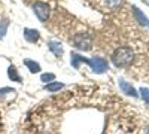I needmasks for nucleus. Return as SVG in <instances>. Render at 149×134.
I'll list each match as a JSON object with an SVG mask.
<instances>
[{"label": "nucleus", "instance_id": "7", "mask_svg": "<svg viewBox=\"0 0 149 134\" xmlns=\"http://www.w3.org/2000/svg\"><path fill=\"white\" fill-rule=\"evenodd\" d=\"M48 49L51 51L55 57H61L63 55V45H61L60 42H57V40H49L48 42Z\"/></svg>", "mask_w": 149, "mask_h": 134}, {"label": "nucleus", "instance_id": "2", "mask_svg": "<svg viewBox=\"0 0 149 134\" xmlns=\"http://www.w3.org/2000/svg\"><path fill=\"white\" fill-rule=\"evenodd\" d=\"M134 52L130 46H119L112 54V63L116 67H127L133 63Z\"/></svg>", "mask_w": 149, "mask_h": 134}, {"label": "nucleus", "instance_id": "16", "mask_svg": "<svg viewBox=\"0 0 149 134\" xmlns=\"http://www.w3.org/2000/svg\"><path fill=\"white\" fill-rule=\"evenodd\" d=\"M6 92H14V90H12V88H3V90H0V97H3Z\"/></svg>", "mask_w": 149, "mask_h": 134}, {"label": "nucleus", "instance_id": "10", "mask_svg": "<svg viewBox=\"0 0 149 134\" xmlns=\"http://www.w3.org/2000/svg\"><path fill=\"white\" fill-rule=\"evenodd\" d=\"M8 76H9V79H10L12 82H21V81H22L15 66H9V69H8Z\"/></svg>", "mask_w": 149, "mask_h": 134}, {"label": "nucleus", "instance_id": "5", "mask_svg": "<svg viewBox=\"0 0 149 134\" xmlns=\"http://www.w3.org/2000/svg\"><path fill=\"white\" fill-rule=\"evenodd\" d=\"M22 34H24V39L30 43H36L40 40V33L34 28H24Z\"/></svg>", "mask_w": 149, "mask_h": 134}, {"label": "nucleus", "instance_id": "12", "mask_svg": "<svg viewBox=\"0 0 149 134\" xmlns=\"http://www.w3.org/2000/svg\"><path fill=\"white\" fill-rule=\"evenodd\" d=\"M8 27H9V19H8V18H3L2 21H0V39L5 37Z\"/></svg>", "mask_w": 149, "mask_h": 134}, {"label": "nucleus", "instance_id": "8", "mask_svg": "<svg viewBox=\"0 0 149 134\" xmlns=\"http://www.w3.org/2000/svg\"><path fill=\"white\" fill-rule=\"evenodd\" d=\"M131 9H133V14H134L136 19H137V22L140 24V26H145V27H148V26H149V19L146 18V15L143 14V12H142V10L137 8V6H133Z\"/></svg>", "mask_w": 149, "mask_h": 134}, {"label": "nucleus", "instance_id": "13", "mask_svg": "<svg viewBox=\"0 0 149 134\" xmlns=\"http://www.w3.org/2000/svg\"><path fill=\"white\" fill-rule=\"evenodd\" d=\"M124 3V0H104V5L109 9H118Z\"/></svg>", "mask_w": 149, "mask_h": 134}, {"label": "nucleus", "instance_id": "9", "mask_svg": "<svg viewBox=\"0 0 149 134\" xmlns=\"http://www.w3.org/2000/svg\"><path fill=\"white\" fill-rule=\"evenodd\" d=\"M24 66H26V67L30 70V73H39V72L42 70L39 63L33 61V60H29V58H26V60H24Z\"/></svg>", "mask_w": 149, "mask_h": 134}, {"label": "nucleus", "instance_id": "1", "mask_svg": "<svg viewBox=\"0 0 149 134\" xmlns=\"http://www.w3.org/2000/svg\"><path fill=\"white\" fill-rule=\"evenodd\" d=\"M70 63L74 69H79V63H86L91 70L94 73H104L106 70H109V63L106 61L104 58L102 57H94V58H85L84 55H79V54H72V60Z\"/></svg>", "mask_w": 149, "mask_h": 134}, {"label": "nucleus", "instance_id": "17", "mask_svg": "<svg viewBox=\"0 0 149 134\" xmlns=\"http://www.w3.org/2000/svg\"><path fill=\"white\" fill-rule=\"evenodd\" d=\"M148 134H149V130H148Z\"/></svg>", "mask_w": 149, "mask_h": 134}, {"label": "nucleus", "instance_id": "14", "mask_svg": "<svg viewBox=\"0 0 149 134\" xmlns=\"http://www.w3.org/2000/svg\"><path fill=\"white\" fill-rule=\"evenodd\" d=\"M40 81L45 82V83H51L55 81V75L54 73H43V75L40 76Z\"/></svg>", "mask_w": 149, "mask_h": 134}, {"label": "nucleus", "instance_id": "3", "mask_svg": "<svg viewBox=\"0 0 149 134\" xmlns=\"http://www.w3.org/2000/svg\"><path fill=\"white\" fill-rule=\"evenodd\" d=\"M73 45H74L76 49L88 52V51H91V48H93V37L88 33H78L73 37Z\"/></svg>", "mask_w": 149, "mask_h": 134}, {"label": "nucleus", "instance_id": "11", "mask_svg": "<svg viewBox=\"0 0 149 134\" xmlns=\"http://www.w3.org/2000/svg\"><path fill=\"white\" fill-rule=\"evenodd\" d=\"M61 88H64V83H61V82H51V83H46L45 85V90L49 91V92H55V91H60Z\"/></svg>", "mask_w": 149, "mask_h": 134}, {"label": "nucleus", "instance_id": "15", "mask_svg": "<svg viewBox=\"0 0 149 134\" xmlns=\"http://www.w3.org/2000/svg\"><path fill=\"white\" fill-rule=\"evenodd\" d=\"M140 97L146 104H149V88H140Z\"/></svg>", "mask_w": 149, "mask_h": 134}, {"label": "nucleus", "instance_id": "4", "mask_svg": "<svg viewBox=\"0 0 149 134\" xmlns=\"http://www.w3.org/2000/svg\"><path fill=\"white\" fill-rule=\"evenodd\" d=\"M31 9H33L34 15L37 17V19L40 22H46L49 19V17H51V8H49V5L45 3V2H34Z\"/></svg>", "mask_w": 149, "mask_h": 134}, {"label": "nucleus", "instance_id": "6", "mask_svg": "<svg viewBox=\"0 0 149 134\" xmlns=\"http://www.w3.org/2000/svg\"><path fill=\"white\" fill-rule=\"evenodd\" d=\"M118 82H119V88H121V91H122L124 94L131 95V97H137V95H139V94H137V91L134 90V87H131V85H130L128 82H125L124 79H119Z\"/></svg>", "mask_w": 149, "mask_h": 134}]
</instances>
